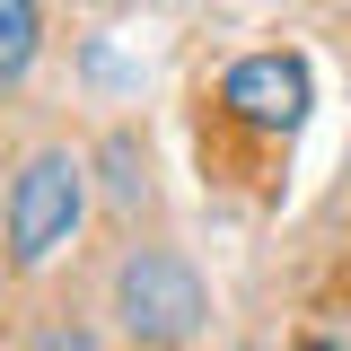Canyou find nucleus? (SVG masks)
<instances>
[{"instance_id":"f257e3e1","label":"nucleus","mask_w":351,"mask_h":351,"mask_svg":"<svg viewBox=\"0 0 351 351\" xmlns=\"http://www.w3.org/2000/svg\"><path fill=\"white\" fill-rule=\"evenodd\" d=\"M114 325L141 351H184L211 325V281L176 255V246H132L114 263Z\"/></svg>"},{"instance_id":"f03ea898","label":"nucleus","mask_w":351,"mask_h":351,"mask_svg":"<svg viewBox=\"0 0 351 351\" xmlns=\"http://www.w3.org/2000/svg\"><path fill=\"white\" fill-rule=\"evenodd\" d=\"M88 219V158L80 149H36L27 167L9 176V202H0V237H9V263L36 272L53 263Z\"/></svg>"},{"instance_id":"7ed1b4c3","label":"nucleus","mask_w":351,"mask_h":351,"mask_svg":"<svg viewBox=\"0 0 351 351\" xmlns=\"http://www.w3.org/2000/svg\"><path fill=\"white\" fill-rule=\"evenodd\" d=\"M219 106L255 132H290L307 114V62L299 53H246L228 80H219Z\"/></svg>"},{"instance_id":"20e7f679","label":"nucleus","mask_w":351,"mask_h":351,"mask_svg":"<svg viewBox=\"0 0 351 351\" xmlns=\"http://www.w3.org/2000/svg\"><path fill=\"white\" fill-rule=\"evenodd\" d=\"M36 36H44V9H36V0H0V88H18V80H27Z\"/></svg>"},{"instance_id":"39448f33","label":"nucleus","mask_w":351,"mask_h":351,"mask_svg":"<svg viewBox=\"0 0 351 351\" xmlns=\"http://www.w3.org/2000/svg\"><path fill=\"white\" fill-rule=\"evenodd\" d=\"M106 193H114V211H132V202H141V193H149V167H141V141H132V132H106Z\"/></svg>"},{"instance_id":"423d86ee","label":"nucleus","mask_w":351,"mask_h":351,"mask_svg":"<svg viewBox=\"0 0 351 351\" xmlns=\"http://www.w3.org/2000/svg\"><path fill=\"white\" fill-rule=\"evenodd\" d=\"M299 351H351V343H343V334H307Z\"/></svg>"},{"instance_id":"0eeeda50","label":"nucleus","mask_w":351,"mask_h":351,"mask_svg":"<svg viewBox=\"0 0 351 351\" xmlns=\"http://www.w3.org/2000/svg\"><path fill=\"white\" fill-rule=\"evenodd\" d=\"M53 351H88V343H53Z\"/></svg>"},{"instance_id":"6e6552de","label":"nucleus","mask_w":351,"mask_h":351,"mask_svg":"<svg viewBox=\"0 0 351 351\" xmlns=\"http://www.w3.org/2000/svg\"><path fill=\"white\" fill-rule=\"evenodd\" d=\"M237 351H272V343H237Z\"/></svg>"}]
</instances>
